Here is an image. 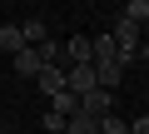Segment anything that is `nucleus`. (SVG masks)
Listing matches in <instances>:
<instances>
[{
    "mask_svg": "<svg viewBox=\"0 0 149 134\" xmlns=\"http://www.w3.org/2000/svg\"><path fill=\"white\" fill-rule=\"evenodd\" d=\"M109 35H114V45H119V65H124V70H129V60H134V50H139V40H144V35H139V25L119 15Z\"/></svg>",
    "mask_w": 149,
    "mask_h": 134,
    "instance_id": "1",
    "label": "nucleus"
},
{
    "mask_svg": "<svg viewBox=\"0 0 149 134\" xmlns=\"http://www.w3.org/2000/svg\"><path fill=\"white\" fill-rule=\"evenodd\" d=\"M114 109V90H90V94H80V114H90V119H100V114H109Z\"/></svg>",
    "mask_w": 149,
    "mask_h": 134,
    "instance_id": "2",
    "label": "nucleus"
},
{
    "mask_svg": "<svg viewBox=\"0 0 149 134\" xmlns=\"http://www.w3.org/2000/svg\"><path fill=\"white\" fill-rule=\"evenodd\" d=\"M100 80H95V65H70V70H65V90L70 94H90Z\"/></svg>",
    "mask_w": 149,
    "mask_h": 134,
    "instance_id": "3",
    "label": "nucleus"
},
{
    "mask_svg": "<svg viewBox=\"0 0 149 134\" xmlns=\"http://www.w3.org/2000/svg\"><path fill=\"white\" fill-rule=\"evenodd\" d=\"M60 50H65V60H70V65H95V50H90V35H70V40H65Z\"/></svg>",
    "mask_w": 149,
    "mask_h": 134,
    "instance_id": "4",
    "label": "nucleus"
},
{
    "mask_svg": "<svg viewBox=\"0 0 149 134\" xmlns=\"http://www.w3.org/2000/svg\"><path fill=\"white\" fill-rule=\"evenodd\" d=\"M10 65H15V75H20V80H35V75L45 70V65H40V50H35V45H25L20 55H10Z\"/></svg>",
    "mask_w": 149,
    "mask_h": 134,
    "instance_id": "5",
    "label": "nucleus"
},
{
    "mask_svg": "<svg viewBox=\"0 0 149 134\" xmlns=\"http://www.w3.org/2000/svg\"><path fill=\"white\" fill-rule=\"evenodd\" d=\"M95 80H100V90H119V85H124V65H119V60L95 65Z\"/></svg>",
    "mask_w": 149,
    "mask_h": 134,
    "instance_id": "6",
    "label": "nucleus"
},
{
    "mask_svg": "<svg viewBox=\"0 0 149 134\" xmlns=\"http://www.w3.org/2000/svg\"><path fill=\"white\" fill-rule=\"evenodd\" d=\"M35 85H40V90H45V99H50V94H60V90H65V70H60V65H45V70L35 75Z\"/></svg>",
    "mask_w": 149,
    "mask_h": 134,
    "instance_id": "7",
    "label": "nucleus"
},
{
    "mask_svg": "<svg viewBox=\"0 0 149 134\" xmlns=\"http://www.w3.org/2000/svg\"><path fill=\"white\" fill-rule=\"evenodd\" d=\"M90 50H95V65H109V60H119V45H114V35H95V40H90Z\"/></svg>",
    "mask_w": 149,
    "mask_h": 134,
    "instance_id": "8",
    "label": "nucleus"
},
{
    "mask_svg": "<svg viewBox=\"0 0 149 134\" xmlns=\"http://www.w3.org/2000/svg\"><path fill=\"white\" fill-rule=\"evenodd\" d=\"M0 50H5V55H20V50H25L20 25H0Z\"/></svg>",
    "mask_w": 149,
    "mask_h": 134,
    "instance_id": "9",
    "label": "nucleus"
},
{
    "mask_svg": "<svg viewBox=\"0 0 149 134\" xmlns=\"http://www.w3.org/2000/svg\"><path fill=\"white\" fill-rule=\"evenodd\" d=\"M50 109H55V114H65V119H70V114H80V94L60 90V94H50Z\"/></svg>",
    "mask_w": 149,
    "mask_h": 134,
    "instance_id": "10",
    "label": "nucleus"
},
{
    "mask_svg": "<svg viewBox=\"0 0 149 134\" xmlns=\"http://www.w3.org/2000/svg\"><path fill=\"white\" fill-rule=\"evenodd\" d=\"M65 134H100V119H90V114H70V119H65Z\"/></svg>",
    "mask_w": 149,
    "mask_h": 134,
    "instance_id": "11",
    "label": "nucleus"
},
{
    "mask_svg": "<svg viewBox=\"0 0 149 134\" xmlns=\"http://www.w3.org/2000/svg\"><path fill=\"white\" fill-rule=\"evenodd\" d=\"M100 134H129V119L109 109V114H100Z\"/></svg>",
    "mask_w": 149,
    "mask_h": 134,
    "instance_id": "12",
    "label": "nucleus"
},
{
    "mask_svg": "<svg viewBox=\"0 0 149 134\" xmlns=\"http://www.w3.org/2000/svg\"><path fill=\"white\" fill-rule=\"evenodd\" d=\"M20 35H25V45H45V40H50V35H45V20H25Z\"/></svg>",
    "mask_w": 149,
    "mask_h": 134,
    "instance_id": "13",
    "label": "nucleus"
},
{
    "mask_svg": "<svg viewBox=\"0 0 149 134\" xmlns=\"http://www.w3.org/2000/svg\"><path fill=\"white\" fill-rule=\"evenodd\" d=\"M124 20L144 25V20H149V0H129V10H124Z\"/></svg>",
    "mask_w": 149,
    "mask_h": 134,
    "instance_id": "14",
    "label": "nucleus"
},
{
    "mask_svg": "<svg viewBox=\"0 0 149 134\" xmlns=\"http://www.w3.org/2000/svg\"><path fill=\"white\" fill-rule=\"evenodd\" d=\"M45 134H65V114L50 109V114H45Z\"/></svg>",
    "mask_w": 149,
    "mask_h": 134,
    "instance_id": "15",
    "label": "nucleus"
},
{
    "mask_svg": "<svg viewBox=\"0 0 149 134\" xmlns=\"http://www.w3.org/2000/svg\"><path fill=\"white\" fill-rule=\"evenodd\" d=\"M129 134H149V114H139V119H129Z\"/></svg>",
    "mask_w": 149,
    "mask_h": 134,
    "instance_id": "16",
    "label": "nucleus"
},
{
    "mask_svg": "<svg viewBox=\"0 0 149 134\" xmlns=\"http://www.w3.org/2000/svg\"><path fill=\"white\" fill-rule=\"evenodd\" d=\"M134 60H139V65H149V40H139V50H134Z\"/></svg>",
    "mask_w": 149,
    "mask_h": 134,
    "instance_id": "17",
    "label": "nucleus"
},
{
    "mask_svg": "<svg viewBox=\"0 0 149 134\" xmlns=\"http://www.w3.org/2000/svg\"><path fill=\"white\" fill-rule=\"evenodd\" d=\"M0 134H5V129H0Z\"/></svg>",
    "mask_w": 149,
    "mask_h": 134,
    "instance_id": "18",
    "label": "nucleus"
}]
</instances>
